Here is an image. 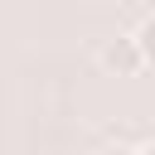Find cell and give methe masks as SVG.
<instances>
[{
  "label": "cell",
  "instance_id": "obj_1",
  "mask_svg": "<svg viewBox=\"0 0 155 155\" xmlns=\"http://www.w3.org/2000/svg\"><path fill=\"white\" fill-rule=\"evenodd\" d=\"M97 58H102V68L116 73V78H136L140 68H150L145 53H140V39H136V34H116V39H107Z\"/></svg>",
  "mask_w": 155,
  "mask_h": 155
},
{
  "label": "cell",
  "instance_id": "obj_2",
  "mask_svg": "<svg viewBox=\"0 0 155 155\" xmlns=\"http://www.w3.org/2000/svg\"><path fill=\"white\" fill-rule=\"evenodd\" d=\"M136 39H140V53H145V63L155 68V15H145V19H140Z\"/></svg>",
  "mask_w": 155,
  "mask_h": 155
},
{
  "label": "cell",
  "instance_id": "obj_3",
  "mask_svg": "<svg viewBox=\"0 0 155 155\" xmlns=\"http://www.w3.org/2000/svg\"><path fill=\"white\" fill-rule=\"evenodd\" d=\"M97 155H140V150H126V145H107V150H97Z\"/></svg>",
  "mask_w": 155,
  "mask_h": 155
},
{
  "label": "cell",
  "instance_id": "obj_4",
  "mask_svg": "<svg viewBox=\"0 0 155 155\" xmlns=\"http://www.w3.org/2000/svg\"><path fill=\"white\" fill-rule=\"evenodd\" d=\"M140 155H155V140H150V145H140Z\"/></svg>",
  "mask_w": 155,
  "mask_h": 155
}]
</instances>
